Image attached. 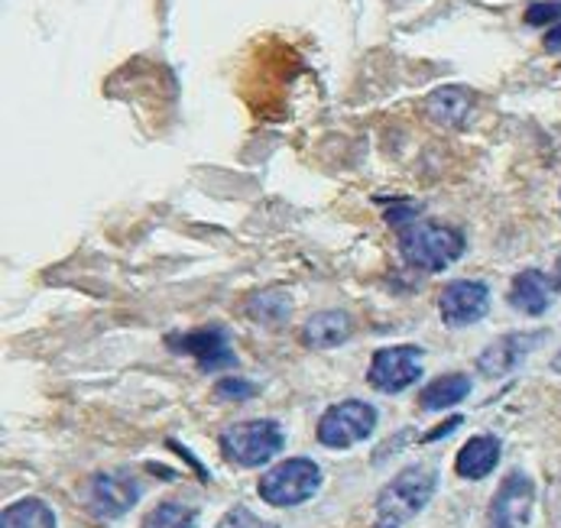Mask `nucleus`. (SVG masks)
Listing matches in <instances>:
<instances>
[{
    "mask_svg": "<svg viewBox=\"0 0 561 528\" xmlns=\"http://www.w3.org/2000/svg\"><path fill=\"white\" fill-rule=\"evenodd\" d=\"M397 237H400L402 263L419 273H445L468 250V240L458 227L438 225V221H412L397 230Z\"/></svg>",
    "mask_w": 561,
    "mask_h": 528,
    "instance_id": "f257e3e1",
    "label": "nucleus"
},
{
    "mask_svg": "<svg viewBox=\"0 0 561 528\" xmlns=\"http://www.w3.org/2000/svg\"><path fill=\"white\" fill-rule=\"evenodd\" d=\"M438 470L428 463H412L400 470L377 496V523L374 528H405L435 496Z\"/></svg>",
    "mask_w": 561,
    "mask_h": 528,
    "instance_id": "f03ea898",
    "label": "nucleus"
},
{
    "mask_svg": "<svg viewBox=\"0 0 561 528\" xmlns=\"http://www.w3.org/2000/svg\"><path fill=\"white\" fill-rule=\"evenodd\" d=\"M321 490V467L309 457H289L276 467H270L256 486L260 500L276 509H293L309 503Z\"/></svg>",
    "mask_w": 561,
    "mask_h": 528,
    "instance_id": "7ed1b4c3",
    "label": "nucleus"
},
{
    "mask_svg": "<svg viewBox=\"0 0 561 528\" xmlns=\"http://www.w3.org/2000/svg\"><path fill=\"white\" fill-rule=\"evenodd\" d=\"M218 445H221V454L234 467H263V463H270L276 454L283 451L286 438H283L279 422H273V418H250V422H238V425L225 428Z\"/></svg>",
    "mask_w": 561,
    "mask_h": 528,
    "instance_id": "20e7f679",
    "label": "nucleus"
},
{
    "mask_svg": "<svg viewBox=\"0 0 561 528\" xmlns=\"http://www.w3.org/2000/svg\"><path fill=\"white\" fill-rule=\"evenodd\" d=\"M377 428V409L364 399H344L334 402L319 418V441L331 451H344L354 448L360 441H367Z\"/></svg>",
    "mask_w": 561,
    "mask_h": 528,
    "instance_id": "39448f33",
    "label": "nucleus"
},
{
    "mask_svg": "<svg viewBox=\"0 0 561 528\" xmlns=\"http://www.w3.org/2000/svg\"><path fill=\"white\" fill-rule=\"evenodd\" d=\"M144 496V486L134 470H101L84 483V506L98 519H121L127 516Z\"/></svg>",
    "mask_w": 561,
    "mask_h": 528,
    "instance_id": "423d86ee",
    "label": "nucleus"
},
{
    "mask_svg": "<svg viewBox=\"0 0 561 528\" xmlns=\"http://www.w3.org/2000/svg\"><path fill=\"white\" fill-rule=\"evenodd\" d=\"M422 367H425V357L415 344H397V347H383L374 354L370 367H367V382L377 389V392H402L409 389L415 379H422Z\"/></svg>",
    "mask_w": 561,
    "mask_h": 528,
    "instance_id": "0eeeda50",
    "label": "nucleus"
},
{
    "mask_svg": "<svg viewBox=\"0 0 561 528\" xmlns=\"http://www.w3.org/2000/svg\"><path fill=\"white\" fill-rule=\"evenodd\" d=\"M165 347L172 354L192 357L202 370H221V367H234L238 357L231 354L228 344V331L221 324H208L198 331H182V334H169Z\"/></svg>",
    "mask_w": 561,
    "mask_h": 528,
    "instance_id": "6e6552de",
    "label": "nucleus"
},
{
    "mask_svg": "<svg viewBox=\"0 0 561 528\" xmlns=\"http://www.w3.org/2000/svg\"><path fill=\"white\" fill-rule=\"evenodd\" d=\"M490 311V286L481 279H455L438 296V314L448 328H471Z\"/></svg>",
    "mask_w": 561,
    "mask_h": 528,
    "instance_id": "1a4fd4ad",
    "label": "nucleus"
},
{
    "mask_svg": "<svg viewBox=\"0 0 561 528\" xmlns=\"http://www.w3.org/2000/svg\"><path fill=\"white\" fill-rule=\"evenodd\" d=\"M546 331H516V334H503L500 341L486 344L478 357V374L486 379H503L513 374L536 347L546 344Z\"/></svg>",
    "mask_w": 561,
    "mask_h": 528,
    "instance_id": "9d476101",
    "label": "nucleus"
},
{
    "mask_svg": "<svg viewBox=\"0 0 561 528\" xmlns=\"http://www.w3.org/2000/svg\"><path fill=\"white\" fill-rule=\"evenodd\" d=\"M536 486L526 473H510L490 503V528H526Z\"/></svg>",
    "mask_w": 561,
    "mask_h": 528,
    "instance_id": "9b49d317",
    "label": "nucleus"
},
{
    "mask_svg": "<svg viewBox=\"0 0 561 528\" xmlns=\"http://www.w3.org/2000/svg\"><path fill=\"white\" fill-rule=\"evenodd\" d=\"M556 276L542 273V269H523L519 276H513L510 283V305L529 318H539L552 308V299H556Z\"/></svg>",
    "mask_w": 561,
    "mask_h": 528,
    "instance_id": "f8f14e48",
    "label": "nucleus"
},
{
    "mask_svg": "<svg viewBox=\"0 0 561 528\" xmlns=\"http://www.w3.org/2000/svg\"><path fill=\"white\" fill-rule=\"evenodd\" d=\"M422 111L428 114V120H435L438 127H465L471 111H474V94L465 84H448V88H435Z\"/></svg>",
    "mask_w": 561,
    "mask_h": 528,
    "instance_id": "ddd939ff",
    "label": "nucleus"
},
{
    "mask_svg": "<svg viewBox=\"0 0 561 528\" xmlns=\"http://www.w3.org/2000/svg\"><path fill=\"white\" fill-rule=\"evenodd\" d=\"M354 334V318L347 311H319L306 321L302 328V344L309 351H331V347H341L347 337Z\"/></svg>",
    "mask_w": 561,
    "mask_h": 528,
    "instance_id": "4468645a",
    "label": "nucleus"
},
{
    "mask_svg": "<svg viewBox=\"0 0 561 528\" xmlns=\"http://www.w3.org/2000/svg\"><path fill=\"white\" fill-rule=\"evenodd\" d=\"M500 454H503V445H500L496 435H478V438H471V441L458 451V457H455V470H458V477H465V480H483V477H490L493 467L500 463Z\"/></svg>",
    "mask_w": 561,
    "mask_h": 528,
    "instance_id": "2eb2a0df",
    "label": "nucleus"
},
{
    "mask_svg": "<svg viewBox=\"0 0 561 528\" xmlns=\"http://www.w3.org/2000/svg\"><path fill=\"white\" fill-rule=\"evenodd\" d=\"M471 395V379L465 374H445V377L432 379L428 386H422L419 392V405L425 412H445L458 402H465Z\"/></svg>",
    "mask_w": 561,
    "mask_h": 528,
    "instance_id": "dca6fc26",
    "label": "nucleus"
},
{
    "mask_svg": "<svg viewBox=\"0 0 561 528\" xmlns=\"http://www.w3.org/2000/svg\"><path fill=\"white\" fill-rule=\"evenodd\" d=\"M293 311V296L286 289H260L253 296H247L243 314L256 324H283Z\"/></svg>",
    "mask_w": 561,
    "mask_h": 528,
    "instance_id": "f3484780",
    "label": "nucleus"
},
{
    "mask_svg": "<svg viewBox=\"0 0 561 528\" xmlns=\"http://www.w3.org/2000/svg\"><path fill=\"white\" fill-rule=\"evenodd\" d=\"M0 528H59L56 526V513L49 509V503L43 500H16L3 509Z\"/></svg>",
    "mask_w": 561,
    "mask_h": 528,
    "instance_id": "a211bd4d",
    "label": "nucleus"
},
{
    "mask_svg": "<svg viewBox=\"0 0 561 528\" xmlns=\"http://www.w3.org/2000/svg\"><path fill=\"white\" fill-rule=\"evenodd\" d=\"M140 528H198V509L175 503V500H165L147 513Z\"/></svg>",
    "mask_w": 561,
    "mask_h": 528,
    "instance_id": "6ab92c4d",
    "label": "nucleus"
},
{
    "mask_svg": "<svg viewBox=\"0 0 561 528\" xmlns=\"http://www.w3.org/2000/svg\"><path fill=\"white\" fill-rule=\"evenodd\" d=\"M526 23L529 26H556L561 23V0H536L526 7Z\"/></svg>",
    "mask_w": 561,
    "mask_h": 528,
    "instance_id": "aec40b11",
    "label": "nucleus"
},
{
    "mask_svg": "<svg viewBox=\"0 0 561 528\" xmlns=\"http://www.w3.org/2000/svg\"><path fill=\"white\" fill-rule=\"evenodd\" d=\"M215 395H218V399H231V402H243V399H253V395H256V386H253L250 379L241 377L218 379V382H215Z\"/></svg>",
    "mask_w": 561,
    "mask_h": 528,
    "instance_id": "412c9836",
    "label": "nucleus"
},
{
    "mask_svg": "<svg viewBox=\"0 0 561 528\" xmlns=\"http://www.w3.org/2000/svg\"><path fill=\"white\" fill-rule=\"evenodd\" d=\"M218 528H276L273 523H266V519H260V516H253L247 506H234V509H228V516L218 523Z\"/></svg>",
    "mask_w": 561,
    "mask_h": 528,
    "instance_id": "4be33fe9",
    "label": "nucleus"
},
{
    "mask_svg": "<svg viewBox=\"0 0 561 528\" xmlns=\"http://www.w3.org/2000/svg\"><path fill=\"white\" fill-rule=\"evenodd\" d=\"M458 425H461V415H455L451 422H445V425H438V428H435L432 435H425L422 441H425V445H432V441H438V438H445V435H451V432H455Z\"/></svg>",
    "mask_w": 561,
    "mask_h": 528,
    "instance_id": "5701e85b",
    "label": "nucleus"
},
{
    "mask_svg": "<svg viewBox=\"0 0 561 528\" xmlns=\"http://www.w3.org/2000/svg\"><path fill=\"white\" fill-rule=\"evenodd\" d=\"M546 49H549V53H561V23H556V26L546 33Z\"/></svg>",
    "mask_w": 561,
    "mask_h": 528,
    "instance_id": "b1692460",
    "label": "nucleus"
},
{
    "mask_svg": "<svg viewBox=\"0 0 561 528\" xmlns=\"http://www.w3.org/2000/svg\"><path fill=\"white\" fill-rule=\"evenodd\" d=\"M552 370H556V374H561V351L556 354V357H552Z\"/></svg>",
    "mask_w": 561,
    "mask_h": 528,
    "instance_id": "393cba45",
    "label": "nucleus"
},
{
    "mask_svg": "<svg viewBox=\"0 0 561 528\" xmlns=\"http://www.w3.org/2000/svg\"><path fill=\"white\" fill-rule=\"evenodd\" d=\"M556 283H559V286H561V263H559V276H556Z\"/></svg>",
    "mask_w": 561,
    "mask_h": 528,
    "instance_id": "a878e982",
    "label": "nucleus"
}]
</instances>
